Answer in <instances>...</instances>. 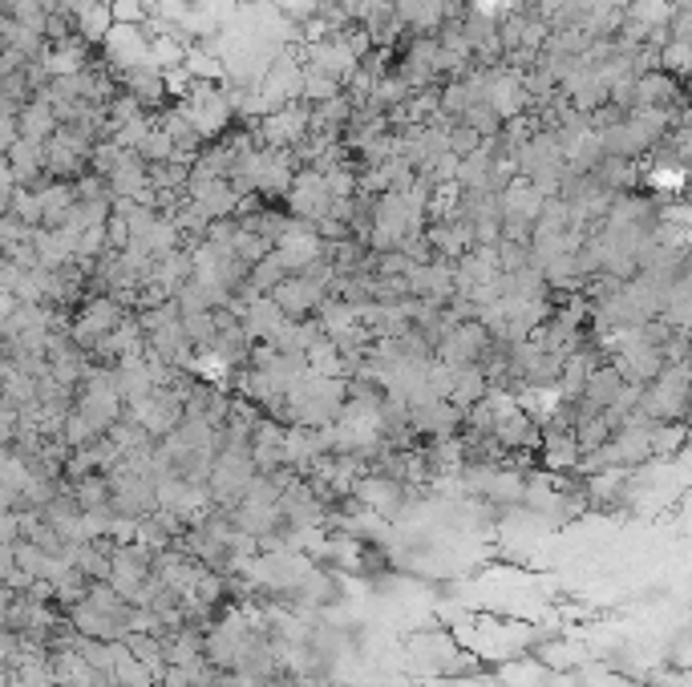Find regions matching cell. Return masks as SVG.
<instances>
[{
    "label": "cell",
    "instance_id": "1",
    "mask_svg": "<svg viewBox=\"0 0 692 687\" xmlns=\"http://www.w3.org/2000/svg\"><path fill=\"white\" fill-rule=\"evenodd\" d=\"M308 114L304 110H280V114H272L268 122H263V138L275 146V150H287V146H296L308 134Z\"/></svg>",
    "mask_w": 692,
    "mask_h": 687
}]
</instances>
